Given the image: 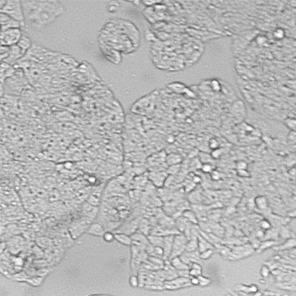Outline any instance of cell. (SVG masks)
Segmentation results:
<instances>
[{"mask_svg": "<svg viewBox=\"0 0 296 296\" xmlns=\"http://www.w3.org/2000/svg\"><path fill=\"white\" fill-rule=\"evenodd\" d=\"M25 25L41 29L54 22L65 12L61 2L57 1H22Z\"/></svg>", "mask_w": 296, "mask_h": 296, "instance_id": "6da1fadb", "label": "cell"}, {"mask_svg": "<svg viewBox=\"0 0 296 296\" xmlns=\"http://www.w3.org/2000/svg\"><path fill=\"white\" fill-rule=\"evenodd\" d=\"M1 13H5L16 21L21 22L23 25L25 22V14L23 11L22 3L18 0H7L5 5L0 8Z\"/></svg>", "mask_w": 296, "mask_h": 296, "instance_id": "7a4b0ae2", "label": "cell"}, {"mask_svg": "<svg viewBox=\"0 0 296 296\" xmlns=\"http://www.w3.org/2000/svg\"><path fill=\"white\" fill-rule=\"evenodd\" d=\"M22 36V32L20 28L1 31V45L7 47L14 46L17 45Z\"/></svg>", "mask_w": 296, "mask_h": 296, "instance_id": "3957f363", "label": "cell"}, {"mask_svg": "<svg viewBox=\"0 0 296 296\" xmlns=\"http://www.w3.org/2000/svg\"><path fill=\"white\" fill-rule=\"evenodd\" d=\"M188 241V238L186 235L183 234H176L174 235V239H173L172 252H171L169 260L172 259L175 257L180 256L182 253L185 252L186 244Z\"/></svg>", "mask_w": 296, "mask_h": 296, "instance_id": "277c9868", "label": "cell"}, {"mask_svg": "<svg viewBox=\"0 0 296 296\" xmlns=\"http://www.w3.org/2000/svg\"><path fill=\"white\" fill-rule=\"evenodd\" d=\"M26 53L23 51L17 45H14V46L11 47V50H10V54L8 56V58L4 60V62L8 64V65H16L18 62L21 59L24 58L25 55Z\"/></svg>", "mask_w": 296, "mask_h": 296, "instance_id": "5b68a950", "label": "cell"}, {"mask_svg": "<svg viewBox=\"0 0 296 296\" xmlns=\"http://www.w3.org/2000/svg\"><path fill=\"white\" fill-rule=\"evenodd\" d=\"M185 284L191 285L190 282V278L179 277L177 278H173L171 280L166 281L164 282V288L166 290H176V289L186 287Z\"/></svg>", "mask_w": 296, "mask_h": 296, "instance_id": "8992f818", "label": "cell"}, {"mask_svg": "<svg viewBox=\"0 0 296 296\" xmlns=\"http://www.w3.org/2000/svg\"><path fill=\"white\" fill-rule=\"evenodd\" d=\"M0 19H1L2 25V31H5L6 30L13 29V28H21L23 26L19 22L16 21L14 18H11V16L1 13L0 14Z\"/></svg>", "mask_w": 296, "mask_h": 296, "instance_id": "52a82bcc", "label": "cell"}, {"mask_svg": "<svg viewBox=\"0 0 296 296\" xmlns=\"http://www.w3.org/2000/svg\"><path fill=\"white\" fill-rule=\"evenodd\" d=\"M168 177L167 173L164 172H151L148 174V178L150 181L157 187H161L164 185L166 178Z\"/></svg>", "mask_w": 296, "mask_h": 296, "instance_id": "ba28073f", "label": "cell"}, {"mask_svg": "<svg viewBox=\"0 0 296 296\" xmlns=\"http://www.w3.org/2000/svg\"><path fill=\"white\" fill-rule=\"evenodd\" d=\"M16 70L11 65H8L4 62H2L1 64V81L2 85L4 84V80H7L11 78L16 73Z\"/></svg>", "mask_w": 296, "mask_h": 296, "instance_id": "9c48e42d", "label": "cell"}, {"mask_svg": "<svg viewBox=\"0 0 296 296\" xmlns=\"http://www.w3.org/2000/svg\"><path fill=\"white\" fill-rule=\"evenodd\" d=\"M173 239H174V235H170L164 237V244H163L162 247L164 250V260H169L171 252H172Z\"/></svg>", "mask_w": 296, "mask_h": 296, "instance_id": "30bf717a", "label": "cell"}, {"mask_svg": "<svg viewBox=\"0 0 296 296\" xmlns=\"http://www.w3.org/2000/svg\"><path fill=\"white\" fill-rule=\"evenodd\" d=\"M87 234L93 235V236L101 237L105 235L106 233L105 228L101 224L99 223H92L90 225L88 229L87 230Z\"/></svg>", "mask_w": 296, "mask_h": 296, "instance_id": "8fae6325", "label": "cell"}, {"mask_svg": "<svg viewBox=\"0 0 296 296\" xmlns=\"http://www.w3.org/2000/svg\"><path fill=\"white\" fill-rule=\"evenodd\" d=\"M114 235H115V240H116L119 243L128 247H131L133 245V241L131 236H130L129 235L124 233H114Z\"/></svg>", "mask_w": 296, "mask_h": 296, "instance_id": "7c38bea8", "label": "cell"}, {"mask_svg": "<svg viewBox=\"0 0 296 296\" xmlns=\"http://www.w3.org/2000/svg\"><path fill=\"white\" fill-rule=\"evenodd\" d=\"M171 265L173 268L177 271H181V270H188L190 269V266L186 264L183 262L181 258L179 256L175 257L172 259L170 260Z\"/></svg>", "mask_w": 296, "mask_h": 296, "instance_id": "4fadbf2b", "label": "cell"}, {"mask_svg": "<svg viewBox=\"0 0 296 296\" xmlns=\"http://www.w3.org/2000/svg\"><path fill=\"white\" fill-rule=\"evenodd\" d=\"M209 249H213V246L210 243L206 238H204L202 235H198V251L201 253Z\"/></svg>", "mask_w": 296, "mask_h": 296, "instance_id": "5bb4252c", "label": "cell"}, {"mask_svg": "<svg viewBox=\"0 0 296 296\" xmlns=\"http://www.w3.org/2000/svg\"><path fill=\"white\" fill-rule=\"evenodd\" d=\"M131 238H132L133 241V242L142 244L146 245V246H147L150 244L147 237H146L145 235L141 231L135 232L133 234L131 235Z\"/></svg>", "mask_w": 296, "mask_h": 296, "instance_id": "9a60e30c", "label": "cell"}, {"mask_svg": "<svg viewBox=\"0 0 296 296\" xmlns=\"http://www.w3.org/2000/svg\"><path fill=\"white\" fill-rule=\"evenodd\" d=\"M198 235H192L190 239H188L185 251L188 252V253L198 251Z\"/></svg>", "mask_w": 296, "mask_h": 296, "instance_id": "2e32d148", "label": "cell"}, {"mask_svg": "<svg viewBox=\"0 0 296 296\" xmlns=\"http://www.w3.org/2000/svg\"><path fill=\"white\" fill-rule=\"evenodd\" d=\"M16 45L19 47V48H21V49L25 53H27L32 48L31 39L28 38L27 36H24V35H23L22 37L21 38V39L19 40V42H18Z\"/></svg>", "mask_w": 296, "mask_h": 296, "instance_id": "e0dca14e", "label": "cell"}, {"mask_svg": "<svg viewBox=\"0 0 296 296\" xmlns=\"http://www.w3.org/2000/svg\"><path fill=\"white\" fill-rule=\"evenodd\" d=\"M181 161H182V158H181V156H180V155L176 153H170L167 155L165 160L166 165H168V166L179 164Z\"/></svg>", "mask_w": 296, "mask_h": 296, "instance_id": "ac0fdd59", "label": "cell"}, {"mask_svg": "<svg viewBox=\"0 0 296 296\" xmlns=\"http://www.w3.org/2000/svg\"><path fill=\"white\" fill-rule=\"evenodd\" d=\"M150 244L154 247H163L164 244V237L157 235H150L147 236Z\"/></svg>", "mask_w": 296, "mask_h": 296, "instance_id": "d6986e66", "label": "cell"}, {"mask_svg": "<svg viewBox=\"0 0 296 296\" xmlns=\"http://www.w3.org/2000/svg\"><path fill=\"white\" fill-rule=\"evenodd\" d=\"M255 205L259 210H266L268 207V201L264 196H258L255 199Z\"/></svg>", "mask_w": 296, "mask_h": 296, "instance_id": "ffe728a7", "label": "cell"}, {"mask_svg": "<svg viewBox=\"0 0 296 296\" xmlns=\"http://www.w3.org/2000/svg\"><path fill=\"white\" fill-rule=\"evenodd\" d=\"M275 240H264V241L261 243L260 247H259V248L256 250V251L258 252V253H261V252H264V250H267V249L273 247L274 245H275Z\"/></svg>", "mask_w": 296, "mask_h": 296, "instance_id": "44dd1931", "label": "cell"}, {"mask_svg": "<svg viewBox=\"0 0 296 296\" xmlns=\"http://www.w3.org/2000/svg\"><path fill=\"white\" fill-rule=\"evenodd\" d=\"M182 216L184 217L186 220H188L189 221H190L191 223L193 224H197V218H196V215L194 214L193 212H192L191 210H185V211L183 213Z\"/></svg>", "mask_w": 296, "mask_h": 296, "instance_id": "7402d4cb", "label": "cell"}, {"mask_svg": "<svg viewBox=\"0 0 296 296\" xmlns=\"http://www.w3.org/2000/svg\"><path fill=\"white\" fill-rule=\"evenodd\" d=\"M43 280H44V277L35 276L28 278L26 282L28 284L33 286V287H39V286H40L42 284Z\"/></svg>", "mask_w": 296, "mask_h": 296, "instance_id": "603a6c76", "label": "cell"}, {"mask_svg": "<svg viewBox=\"0 0 296 296\" xmlns=\"http://www.w3.org/2000/svg\"><path fill=\"white\" fill-rule=\"evenodd\" d=\"M1 61L3 62L5 59L8 58V56L10 54V50H11V47L7 46H2L1 45Z\"/></svg>", "mask_w": 296, "mask_h": 296, "instance_id": "cb8c5ba5", "label": "cell"}, {"mask_svg": "<svg viewBox=\"0 0 296 296\" xmlns=\"http://www.w3.org/2000/svg\"><path fill=\"white\" fill-rule=\"evenodd\" d=\"M180 170V164H176V165L169 166L166 169V173L170 176H173V175L177 174Z\"/></svg>", "mask_w": 296, "mask_h": 296, "instance_id": "d4e9b609", "label": "cell"}, {"mask_svg": "<svg viewBox=\"0 0 296 296\" xmlns=\"http://www.w3.org/2000/svg\"><path fill=\"white\" fill-rule=\"evenodd\" d=\"M213 249H209V250H205V251L202 252V253H199L200 259L201 260H207V259H209L213 255Z\"/></svg>", "mask_w": 296, "mask_h": 296, "instance_id": "484cf974", "label": "cell"}, {"mask_svg": "<svg viewBox=\"0 0 296 296\" xmlns=\"http://www.w3.org/2000/svg\"><path fill=\"white\" fill-rule=\"evenodd\" d=\"M198 278L199 279V286L201 287H207L211 283V279L206 276H204L203 275H199Z\"/></svg>", "mask_w": 296, "mask_h": 296, "instance_id": "4316f807", "label": "cell"}, {"mask_svg": "<svg viewBox=\"0 0 296 296\" xmlns=\"http://www.w3.org/2000/svg\"><path fill=\"white\" fill-rule=\"evenodd\" d=\"M13 278L14 279L15 281H18L26 282L27 280L28 279V278L25 272H18V273H16V275H13Z\"/></svg>", "mask_w": 296, "mask_h": 296, "instance_id": "83f0119b", "label": "cell"}, {"mask_svg": "<svg viewBox=\"0 0 296 296\" xmlns=\"http://www.w3.org/2000/svg\"><path fill=\"white\" fill-rule=\"evenodd\" d=\"M103 238L106 242L110 243V242H112L113 240H115V235H114V233H113L112 232L106 231L105 235H103Z\"/></svg>", "mask_w": 296, "mask_h": 296, "instance_id": "f1b7e54d", "label": "cell"}, {"mask_svg": "<svg viewBox=\"0 0 296 296\" xmlns=\"http://www.w3.org/2000/svg\"><path fill=\"white\" fill-rule=\"evenodd\" d=\"M130 284L133 287H136L139 286V277L137 275H132L130 278Z\"/></svg>", "mask_w": 296, "mask_h": 296, "instance_id": "f546056e", "label": "cell"}, {"mask_svg": "<svg viewBox=\"0 0 296 296\" xmlns=\"http://www.w3.org/2000/svg\"><path fill=\"white\" fill-rule=\"evenodd\" d=\"M201 171L204 173H211L213 172V166L210 163H204L201 166Z\"/></svg>", "mask_w": 296, "mask_h": 296, "instance_id": "4dcf8cb0", "label": "cell"}, {"mask_svg": "<svg viewBox=\"0 0 296 296\" xmlns=\"http://www.w3.org/2000/svg\"><path fill=\"white\" fill-rule=\"evenodd\" d=\"M270 268L268 267V266L267 265L262 266L261 269V276L263 277L264 278L268 277L269 275H270Z\"/></svg>", "mask_w": 296, "mask_h": 296, "instance_id": "1f68e13d", "label": "cell"}, {"mask_svg": "<svg viewBox=\"0 0 296 296\" xmlns=\"http://www.w3.org/2000/svg\"><path fill=\"white\" fill-rule=\"evenodd\" d=\"M260 227L264 230H270L271 229V224L267 220H263L260 222Z\"/></svg>", "mask_w": 296, "mask_h": 296, "instance_id": "d6a6232c", "label": "cell"}, {"mask_svg": "<svg viewBox=\"0 0 296 296\" xmlns=\"http://www.w3.org/2000/svg\"><path fill=\"white\" fill-rule=\"evenodd\" d=\"M273 35L278 39H283L284 37L285 33H284L283 30L281 29V28H278V29H276L273 32Z\"/></svg>", "mask_w": 296, "mask_h": 296, "instance_id": "836d02e7", "label": "cell"}, {"mask_svg": "<svg viewBox=\"0 0 296 296\" xmlns=\"http://www.w3.org/2000/svg\"><path fill=\"white\" fill-rule=\"evenodd\" d=\"M209 147L210 149L213 150L218 149V147H219V144H218V141L216 139H212L210 140Z\"/></svg>", "mask_w": 296, "mask_h": 296, "instance_id": "e575fe53", "label": "cell"}, {"mask_svg": "<svg viewBox=\"0 0 296 296\" xmlns=\"http://www.w3.org/2000/svg\"><path fill=\"white\" fill-rule=\"evenodd\" d=\"M221 150L220 149V148H218V149L213 150L212 151L211 157L214 159H217L221 156Z\"/></svg>", "mask_w": 296, "mask_h": 296, "instance_id": "d590c367", "label": "cell"}, {"mask_svg": "<svg viewBox=\"0 0 296 296\" xmlns=\"http://www.w3.org/2000/svg\"><path fill=\"white\" fill-rule=\"evenodd\" d=\"M210 176H211V179L214 181H218L221 179V173L218 170H213V172L210 173Z\"/></svg>", "mask_w": 296, "mask_h": 296, "instance_id": "8d00e7d4", "label": "cell"}, {"mask_svg": "<svg viewBox=\"0 0 296 296\" xmlns=\"http://www.w3.org/2000/svg\"><path fill=\"white\" fill-rule=\"evenodd\" d=\"M236 167L238 169V170H247V164L245 161H240L238 162H237L236 164Z\"/></svg>", "mask_w": 296, "mask_h": 296, "instance_id": "74e56055", "label": "cell"}, {"mask_svg": "<svg viewBox=\"0 0 296 296\" xmlns=\"http://www.w3.org/2000/svg\"><path fill=\"white\" fill-rule=\"evenodd\" d=\"M286 123L290 129L296 128V120H295V119H288V120H287Z\"/></svg>", "mask_w": 296, "mask_h": 296, "instance_id": "f35d334b", "label": "cell"}, {"mask_svg": "<svg viewBox=\"0 0 296 296\" xmlns=\"http://www.w3.org/2000/svg\"><path fill=\"white\" fill-rule=\"evenodd\" d=\"M190 268H193L195 269V270H198V271L202 272V267H201V266L198 263H197V262H193V263H191V264L190 265Z\"/></svg>", "mask_w": 296, "mask_h": 296, "instance_id": "ab89813d", "label": "cell"}, {"mask_svg": "<svg viewBox=\"0 0 296 296\" xmlns=\"http://www.w3.org/2000/svg\"><path fill=\"white\" fill-rule=\"evenodd\" d=\"M190 282L191 285H199V279L198 277H190Z\"/></svg>", "mask_w": 296, "mask_h": 296, "instance_id": "60d3db41", "label": "cell"}, {"mask_svg": "<svg viewBox=\"0 0 296 296\" xmlns=\"http://www.w3.org/2000/svg\"><path fill=\"white\" fill-rule=\"evenodd\" d=\"M238 175L240 177H249L250 174L247 172V170H238Z\"/></svg>", "mask_w": 296, "mask_h": 296, "instance_id": "b9f144b4", "label": "cell"}, {"mask_svg": "<svg viewBox=\"0 0 296 296\" xmlns=\"http://www.w3.org/2000/svg\"><path fill=\"white\" fill-rule=\"evenodd\" d=\"M258 291V288L256 285L255 284H253V285H250L249 287V292H252V293H255Z\"/></svg>", "mask_w": 296, "mask_h": 296, "instance_id": "7bdbcfd3", "label": "cell"}, {"mask_svg": "<svg viewBox=\"0 0 296 296\" xmlns=\"http://www.w3.org/2000/svg\"><path fill=\"white\" fill-rule=\"evenodd\" d=\"M201 177L197 176V175H195V176L193 177V182L194 183V184H199V183H201Z\"/></svg>", "mask_w": 296, "mask_h": 296, "instance_id": "ee69618b", "label": "cell"}, {"mask_svg": "<svg viewBox=\"0 0 296 296\" xmlns=\"http://www.w3.org/2000/svg\"><path fill=\"white\" fill-rule=\"evenodd\" d=\"M289 216L290 217H292V218H296V210H294V211L289 213Z\"/></svg>", "mask_w": 296, "mask_h": 296, "instance_id": "f6af8a7d", "label": "cell"}, {"mask_svg": "<svg viewBox=\"0 0 296 296\" xmlns=\"http://www.w3.org/2000/svg\"><path fill=\"white\" fill-rule=\"evenodd\" d=\"M253 296H262V294L258 291V292H255V293H253Z\"/></svg>", "mask_w": 296, "mask_h": 296, "instance_id": "bcb514c9", "label": "cell"}, {"mask_svg": "<svg viewBox=\"0 0 296 296\" xmlns=\"http://www.w3.org/2000/svg\"><path fill=\"white\" fill-rule=\"evenodd\" d=\"M90 296H112V295H90Z\"/></svg>", "mask_w": 296, "mask_h": 296, "instance_id": "7dc6e473", "label": "cell"}]
</instances>
